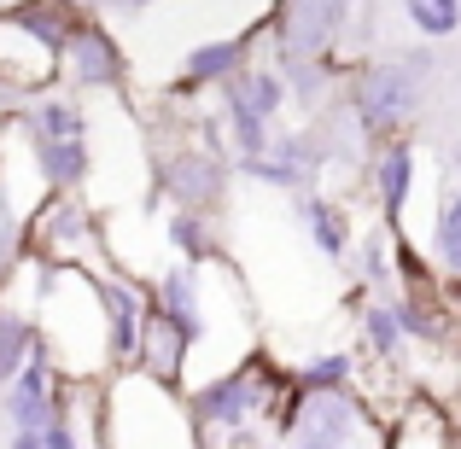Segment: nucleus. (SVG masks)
<instances>
[{
  "mask_svg": "<svg viewBox=\"0 0 461 449\" xmlns=\"http://www.w3.org/2000/svg\"><path fill=\"white\" fill-rule=\"evenodd\" d=\"M286 438H293V449H345L357 438V403H350V391H304Z\"/></svg>",
  "mask_w": 461,
  "mask_h": 449,
  "instance_id": "f257e3e1",
  "label": "nucleus"
},
{
  "mask_svg": "<svg viewBox=\"0 0 461 449\" xmlns=\"http://www.w3.org/2000/svg\"><path fill=\"white\" fill-rule=\"evenodd\" d=\"M275 391H263V380L251 368H240V373H228V380H216V385H204L199 397H193V415H199V427L204 432H240L251 415H258L263 403H269Z\"/></svg>",
  "mask_w": 461,
  "mask_h": 449,
  "instance_id": "f03ea898",
  "label": "nucleus"
},
{
  "mask_svg": "<svg viewBox=\"0 0 461 449\" xmlns=\"http://www.w3.org/2000/svg\"><path fill=\"white\" fill-rule=\"evenodd\" d=\"M420 76H427V58H403V65H392V70H374V76L362 82V100H357L362 123H397V117L415 105Z\"/></svg>",
  "mask_w": 461,
  "mask_h": 449,
  "instance_id": "7ed1b4c3",
  "label": "nucleus"
},
{
  "mask_svg": "<svg viewBox=\"0 0 461 449\" xmlns=\"http://www.w3.org/2000/svg\"><path fill=\"white\" fill-rule=\"evenodd\" d=\"M100 310H105V345L112 356H140V333H147V303L135 286H100Z\"/></svg>",
  "mask_w": 461,
  "mask_h": 449,
  "instance_id": "20e7f679",
  "label": "nucleus"
},
{
  "mask_svg": "<svg viewBox=\"0 0 461 449\" xmlns=\"http://www.w3.org/2000/svg\"><path fill=\"white\" fill-rule=\"evenodd\" d=\"M164 181H169V193H176V204H216V193H222V181H228V169L216 164V157H199V152H187V157H176V164L164 169Z\"/></svg>",
  "mask_w": 461,
  "mask_h": 449,
  "instance_id": "39448f33",
  "label": "nucleus"
},
{
  "mask_svg": "<svg viewBox=\"0 0 461 449\" xmlns=\"http://www.w3.org/2000/svg\"><path fill=\"white\" fill-rule=\"evenodd\" d=\"M181 356H187V333L169 321L164 310H147V333H140V362L152 368V380H176Z\"/></svg>",
  "mask_w": 461,
  "mask_h": 449,
  "instance_id": "423d86ee",
  "label": "nucleus"
},
{
  "mask_svg": "<svg viewBox=\"0 0 461 449\" xmlns=\"http://www.w3.org/2000/svg\"><path fill=\"white\" fill-rule=\"evenodd\" d=\"M65 53H70V76L77 82H117V47L100 30H77L65 41Z\"/></svg>",
  "mask_w": 461,
  "mask_h": 449,
  "instance_id": "0eeeda50",
  "label": "nucleus"
},
{
  "mask_svg": "<svg viewBox=\"0 0 461 449\" xmlns=\"http://www.w3.org/2000/svg\"><path fill=\"white\" fill-rule=\"evenodd\" d=\"M228 105L234 112H251L269 123L275 112H281V76H269V70H246V76H228Z\"/></svg>",
  "mask_w": 461,
  "mask_h": 449,
  "instance_id": "6e6552de",
  "label": "nucleus"
},
{
  "mask_svg": "<svg viewBox=\"0 0 461 449\" xmlns=\"http://www.w3.org/2000/svg\"><path fill=\"white\" fill-rule=\"evenodd\" d=\"M35 157H41V175L53 187H77L88 175V147L82 140H35Z\"/></svg>",
  "mask_w": 461,
  "mask_h": 449,
  "instance_id": "1a4fd4ad",
  "label": "nucleus"
},
{
  "mask_svg": "<svg viewBox=\"0 0 461 449\" xmlns=\"http://www.w3.org/2000/svg\"><path fill=\"white\" fill-rule=\"evenodd\" d=\"M30 129L35 140H82V112L70 100H41L30 112Z\"/></svg>",
  "mask_w": 461,
  "mask_h": 449,
  "instance_id": "9d476101",
  "label": "nucleus"
},
{
  "mask_svg": "<svg viewBox=\"0 0 461 449\" xmlns=\"http://www.w3.org/2000/svg\"><path fill=\"white\" fill-rule=\"evenodd\" d=\"M304 222H310L315 246H321L327 257H345V246H350V228H345V216H339L333 204H327V199H304Z\"/></svg>",
  "mask_w": 461,
  "mask_h": 449,
  "instance_id": "9b49d317",
  "label": "nucleus"
},
{
  "mask_svg": "<svg viewBox=\"0 0 461 449\" xmlns=\"http://www.w3.org/2000/svg\"><path fill=\"white\" fill-rule=\"evenodd\" d=\"M240 41H211V47H199V53L187 58V82L181 88H193V82H216V76H240Z\"/></svg>",
  "mask_w": 461,
  "mask_h": 449,
  "instance_id": "f8f14e48",
  "label": "nucleus"
},
{
  "mask_svg": "<svg viewBox=\"0 0 461 449\" xmlns=\"http://www.w3.org/2000/svg\"><path fill=\"white\" fill-rule=\"evenodd\" d=\"M409 181H415V157H409V147H392L380 157V199H385V211H403V199H409Z\"/></svg>",
  "mask_w": 461,
  "mask_h": 449,
  "instance_id": "ddd939ff",
  "label": "nucleus"
},
{
  "mask_svg": "<svg viewBox=\"0 0 461 449\" xmlns=\"http://www.w3.org/2000/svg\"><path fill=\"white\" fill-rule=\"evenodd\" d=\"M30 350H35L30 327H23L18 315H0V385H12V380L23 373V362H30Z\"/></svg>",
  "mask_w": 461,
  "mask_h": 449,
  "instance_id": "4468645a",
  "label": "nucleus"
},
{
  "mask_svg": "<svg viewBox=\"0 0 461 449\" xmlns=\"http://www.w3.org/2000/svg\"><path fill=\"white\" fill-rule=\"evenodd\" d=\"M403 6L420 35H456V23H461V0H403Z\"/></svg>",
  "mask_w": 461,
  "mask_h": 449,
  "instance_id": "2eb2a0df",
  "label": "nucleus"
},
{
  "mask_svg": "<svg viewBox=\"0 0 461 449\" xmlns=\"http://www.w3.org/2000/svg\"><path fill=\"white\" fill-rule=\"evenodd\" d=\"M438 257L450 274H461V193H450L438 211Z\"/></svg>",
  "mask_w": 461,
  "mask_h": 449,
  "instance_id": "dca6fc26",
  "label": "nucleus"
},
{
  "mask_svg": "<svg viewBox=\"0 0 461 449\" xmlns=\"http://www.w3.org/2000/svg\"><path fill=\"white\" fill-rule=\"evenodd\" d=\"M392 449H461V444L438 427V415H427V427H403V432H397Z\"/></svg>",
  "mask_w": 461,
  "mask_h": 449,
  "instance_id": "f3484780",
  "label": "nucleus"
},
{
  "mask_svg": "<svg viewBox=\"0 0 461 449\" xmlns=\"http://www.w3.org/2000/svg\"><path fill=\"white\" fill-rule=\"evenodd\" d=\"M169 239H176V251H187V257H211V239H204V222L193 211H181L176 222H169Z\"/></svg>",
  "mask_w": 461,
  "mask_h": 449,
  "instance_id": "a211bd4d",
  "label": "nucleus"
},
{
  "mask_svg": "<svg viewBox=\"0 0 461 449\" xmlns=\"http://www.w3.org/2000/svg\"><path fill=\"white\" fill-rule=\"evenodd\" d=\"M362 327H368V345L380 350V356H392V350L403 345V327H397L392 310H368V315H362Z\"/></svg>",
  "mask_w": 461,
  "mask_h": 449,
  "instance_id": "6ab92c4d",
  "label": "nucleus"
},
{
  "mask_svg": "<svg viewBox=\"0 0 461 449\" xmlns=\"http://www.w3.org/2000/svg\"><path fill=\"white\" fill-rule=\"evenodd\" d=\"M345 373H350L345 356H321L304 368V391H345Z\"/></svg>",
  "mask_w": 461,
  "mask_h": 449,
  "instance_id": "aec40b11",
  "label": "nucleus"
},
{
  "mask_svg": "<svg viewBox=\"0 0 461 449\" xmlns=\"http://www.w3.org/2000/svg\"><path fill=\"white\" fill-rule=\"evenodd\" d=\"M41 444H47V449H82V438H77V427H70V420H53V427H41Z\"/></svg>",
  "mask_w": 461,
  "mask_h": 449,
  "instance_id": "412c9836",
  "label": "nucleus"
},
{
  "mask_svg": "<svg viewBox=\"0 0 461 449\" xmlns=\"http://www.w3.org/2000/svg\"><path fill=\"white\" fill-rule=\"evenodd\" d=\"M12 449H47L41 432H12Z\"/></svg>",
  "mask_w": 461,
  "mask_h": 449,
  "instance_id": "4be33fe9",
  "label": "nucleus"
},
{
  "mask_svg": "<svg viewBox=\"0 0 461 449\" xmlns=\"http://www.w3.org/2000/svg\"><path fill=\"white\" fill-rule=\"evenodd\" d=\"M450 164H461V147H456V152H450Z\"/></svg>",
  "mask_w": 461,
  "mask_h": 449,
  "instance_id": "5701e85b",
  "label": "nucleus"
},
{
  "mask_svg": "<svg viewBox=\"0 0 461 449\" xmlns=\"http://www.w3.org/2000/svg\"><path fill=\"white\" fill-rule=\"evenodd\" d=\"M77 6H94V0H77Z\"/></svg>",
  "mask_w": 461,
  "mask_h": 449,
  "instance_id": "b1692460",
  "label": "nucleus"
},
{
  "mask_svg": "<svg viewBox=\"0 0 461 449\" xmlns=\"http://www.w3.org/2000/svg\"><path fill=\"white\" fill-rule=\"evenodd\" d=\"M258 449H275V444H258Z\"/></svg>",
  "mask_w": 461,
  "mask_h": 449,
  "instance_id": "393cba45",
  "label": "nucleus"
}]
</instances>
